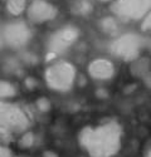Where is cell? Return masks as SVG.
Masks as SVG:
<instances>
[{
  "mask_svg": "<svg viewBox=\"0 0 151 157\" xmlns=\"http://www.w3.org/2000/svg\"><path fill=\"white\" fill-rule=\"evenodd\" d=\"M79 36V30L74 25H64L56 30L49 36L47 42L48 53L52 56H58L71 48Z\"/></svg>",
  "mask_w": 151,
  "mask_h": 157,
  "instance_id": "3",
  "label": "cell"
},
{
  "mask_svg": "<svg viewBox=\"0 0 151 157\" xmlns=\"http://www.w3.org/2000/svg\"><path fill=\"white\" fill-rule=\"evenodd\" d=\"M24 86L27 89L29 90H34L38 86V82L34 77H25V79H24Z\"/></svg>",
  "mask_w": 151,
  "mask_h": 157,
  "instance_id": "16",
  "label": "cell"
},
{
  "mask_svg": "<svg viewBox=\"0 0 151 157\" xmlns=\"http://www.w3.org/2000/svg\"><path fill=\"white\" fill-rule=\"evenodd\" d=\"M3 45H4V39H3V34L0 33V50H2Z\"/></svg>",
  "mask_w": 151,
  "mask_h": 157,
  "instance_id": "21",
  "label": "cell"
},
{
  "mask_svg": "<svg viewBox=\"0 0 151 157\" xmlns=\"http://www.w3.org/2000/svg\"><path fill=\"white\" fill-rule=\"evenodd\" d=\"M140 43L138 39L135 35H122L117 39L111 45V53L116 58H120L125 62H132L135 60L140 54Z\"/></svg>",
  "mask_w": 151,
  "mask_h": 157,
  "instance_id": "5",
  "label": "cell"
},
{
  "mask_svg": "<svg viewBox=\"0 0 151 157\" xmlns=\"http://www.w3.org/2000/svg\"><path fill=\"white\" fill-rule=\"evenodd\" d=\"M151 72V58L147 56H138L130 63V74L138 79L144 78Z\"/></svg>",
  "mask_w": 151,
  "mask_h": 157,
  "instance_id": "8",
  "label": "cell"
},
{
  "mask_svg": "<svg viewBox=\"0 0 151 157\" xmlns=\"http://www.w3.org/2000/svg\"><path fill=\"white\" fill-rule=\"evenodd\" d=\"M142 29H144V30L151 29V11H150L149 15L145 17V20H144V24H142Z\"/></svg>",
  "mask_w": 151,
  "mask_h": 157,
  "instance_id": "17",
  "label": "cell"
},
{
  "mask_svg": "<svg viewBox=\"0 0 151 157\" xmlns=\"http://www.w3.org/2000/svg\"><path fill=\"white\" fill-rule=\"evenodd\" d=\"M99 28L102 29V32L110 36H116L117 34V23L113 18H105L102 21L99 23Z\"/></svg>",
  "mask_w": 151,
  "mask_h": 157,
  "instance_id": "11",
  "label": "cell"
},
{
  "mask_svg": "<svg viewBox=\"0 0 151 157\" xmlns=\"http://www.w3.org/2000/svg\"><path fill=\"white\" fill-rule=\"evenodd\" d=\"M21 69V64L15 58H9L4 63V71L9 74H18Z\"/></svg>",
  "mask_w": 151,
  "mask_h": 157,
  "instance_id": "12",
  "label": "cell"
},
{
  "mask_svg": "<svg viewBox=\"0 0 151 157\" xmlns=\"http://www.w3.org/2000/svg\"><path fill=\"white\" fill-rule=\"evenodd\" d=\"M98 2H101V3H108V2H111V0H98Z\"/></svg>",
  "mask_w": 151,
  "mask_h": 157,
  "instance_id": "22",
  "label": "cell"
},
{
  "mask_svg": "<svg viewBox=\"0 0 151 157\" xmlns=\"http://www.w3.org/2000/svg\"><path fill=\"white\" fill-rule=\"evenodd\" d=\"M34 104H35V108L41 113H48L50 109H52V102H50L47 97H43V96L37 98Z\"/></svg>",
  "mask_w": 151,
  "mask_h": 157,
  "instance_id": "13",
  "label": "cell"
},
{
  "mask_svg": "<svg viewBox=\"0 0 151 157\" xmlns=\"http://www.w3.org/2000/svg\"><path fill=\"white\" fill-rule=\"evenodd\" d=\"M18 94V87L8 79H0V99H10Z\"/></svg>",
  "mask_w": 151,
  "mask_h": 157,
  "instance_id": "10",
  "label": "cell"
},
{
  "mask_svg": "<svg viewBox=\"0 0 151 157\" xmlns=\"http://www.w3.org/2000/svg\"><path fill=\"white\" fill-rule=\"evenodd\" d=\"M78 142L90 157H112L121 146V128L115 122L84 127L78 135Z\"/></svg>",
  "mask_w": 151,
  "mask_h": 157,
  "instance_id": "1",
  "label": "cell"
},
{
  "mask_svg": "<svg viewBox=\"0 0 151 157\" xmlns=\"http://www.w3.org/2000/svg\"><path fill=\"white\" fill-rule=\"evenodd\" d=\"M34 142H35V136H34V133L27 132V133H24V135L19 138V146H20L21 148H30V147L34 145Z\"/></svg>",
  "mask_w": 151,
  "mask_h": 157,
  "instance_id": "14",
  "label": "cell"
},
{
  "mask_svg": "<svg viewBox=\"0 0 151 157\" xmlns=\"http://www.w3.org/2000/svg\"><path fill=\"white\" fill-rule=\"evenodd\" d=\"M142 81L145 82V84H146L149 88H151V72H150V73H149V74H147V75L144 78Z\"/></svg>",
  "mask_w": 151,
  "mask_h": 157,
  "instance_id": "19",
  "label": "cell"
},
{
  "mask_svg": "<svg viewBox=\"0 0 151 157\" xmlns=\"http://www.w3.org/2000/svg\"><path fill=\"white\" fill-rule=\"evenodd\" d=\"M91 11V4L87 2V0H79L74 4V13L81 15H86Z\"/></svg>",
  "mask_w": 151,
  "mask_h": 157,
  "instance_id": "15",
  "label": "cell"
},
{
  "mask_svg": "<svg viewBox=\"0 0 151 157\" xmlns=\"http://www.w3.org/2000/svg\"><path fill=\"white\" fill-rule=\"evenodd\" d=\"M4 44L13 49H21L27 47L32 40V29L25 21H11L6 24L3 32Z\"/></svg>",
  "mask_w": 151,
  "mask_h": 157,
  "instance_id": "4",
  "label": "cell"
},
{
  "mask_svg": "<svg viewBox=\"0 0 151 157\" xmlns=\"http://www.w3.org/2000/svg\"><path fill=\"white\" fill-rule=\"evenodd\" d=\"M42 157H59V155H58L56 151H52V150H45V151L42 153Z\"/></svg>",
  "mask_w": 151,
  "mask_h": 157,
  "instance_id": "18",
  "label": "cell"
},
{
  "mask_svg": "<svg viewBox=\"0 0 151 157\" xmlns=\"http://www.w3.org/2000/svg\"><path fill=\"white\" fill-rule=\"evenodd\" d=\"M117 73L116 64L107 57H98L92 59L87 65V74L96 82H110Z\"/></svg>",
  "mask_w": 151,
  "mask_h": 157,
  "instance_id": "6",
  "label": "cell"
},
{
  "mask_svg": "<svg viewBox=\"0 0 151 157\" xmlns=\"http://www.w3.org/2000/svg\"><path fill=\"white\" fill-rule=\"evenodd\" d=\"M144 157H151V145H149V146L145 148V152H144Z\"/></svg>",
  "mask_w": 151,
  "mask_h": 157,
  "instance_id": "20",
  "label": "cell"
},
{
  "mask_svg": "<svg viewBox=\"0 0 151 157\" xmlns=\"http://www.w3.org/2000/svg\"><path fill=\"white\" fill-rule=\"evenodd\" d=\"M44 82L49 89L58 93H67L77 82V69L68 60H56L45 68Z\"/></svg>",
  "mask_w": 151,
  "mask_h": 157,
  "instance_id": "2",
  "label": "cell"
},
{
  "mask_svg": "<svg viewBox=\"0 0 151 157\" xmlns=\"http://www.w3.org/2000/svg\"><path fill=\"white\" fill-rule=\"evenodd\" d=\"M27 0H5V9L10 15L19 17L27 10Z\"/></svg>",
  "mask_w": 151,
  "mask_h": 157,
  "instance_id": "9",
  "label": "cell"
},
{
  "mask_svg": "<svg viewBox=\"0 0 151 157\" xmlns=\"http://www.w3.org/2000/svg\"><path fill=\"white\" fill-rule=\"evenodd\" d=\"M58 14L57 8L47 0H32L27 8V18L33 24H44L53 20Z\"/></svg>",
  "mask_w": 151,
  "mask_h": 157,
  "instance_id": "7",
  "label": "cell"
}]
</instances>
